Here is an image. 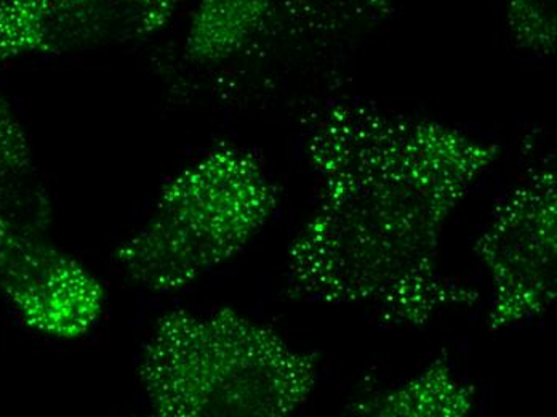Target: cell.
Segmentation results:
<instances>
[{"mask_svg":"<svg viewBox=\"0 0 557 417\" xmlns=\"http://www.w3.org/2000/svg\"><path fill=\"white\" fill-rule=\"evenodd\" d=\"M500 151L441 122L367 105L322 111L307 140L321 198L288 250L290 293L372 308L406 328L475 304V291L441 271V240Z\"/></svg>","mask_w":557,"mask_h":417,"instance_id":"6da1fadb","label":"cell"},{"mask_svg":"<svg viewBox=\"0 0 557 417\" xmlns=\"http://www.w3.org/2000/svg\"><path fill=\"white\" fill-rule=\"evenodd\" d=\"M139 381L162 417H284L314 392L319 357L233 308L156 321Z\"/></svg>","mask_w":557,"mask_h":417,"instance_id":"7a4b0ae2","label":"cell"},{"mask_svg":"<svg viewBox=\"0 0 557 417\" xmlns=\"http://www.w3.org/2000/svg\"><path fill=\"white\" fill-rule=\"evenodd\" d=\"M277 203L276 186L250 151L219 145L165 183L115 260L151 293L183 290L239 254Z\"/></svg>","mask_w":557,"mask_h":417,"instance_id":"3957f363","label":"cell"},{"mask_svg":"<svg viewBox=\"0 0 557 417\" xmlns=\"http://www.w3.org/2000/svg\"><path fill=\"white\" fill-rule=\"evenodd\" d=\"M492 281L488 331L542 317L557 297V175L552 165L516 186L474 244Z\"/></svg>","mask_w":557,"mask_h":417,"instance_id":"277c9868","label":"cell"},{"mask_svg":"<svg viewBox=\"0 0 557 417\" xmlns=\"http://www.w3.org/2000/svg\"><path fill=\"white\" fill-rule=\"evenodd\" d=\"M180 0H0V64L145 40L168 28Z\"/></svg>","mask_w":557,"mask_h":417,"instance_id":"5b68a950","label":"cell"},{"mask_svg":"<svg viewBox=\"0 0 557 417\" xmlns=\"http://www.w3.org/2000/svg\"><path fill=\"white\" fill-rule=\"evenodd\" d=\"M0 294L33 331L84 338L107 305L101 281L44 233L0 222Z\"/></svg>","mask_w":557,"mask_h":417,"instance_id":"8992f818","label":"cell"},{"mask_svg":"<svg viewBox=\"0 0 557 417\" xmlns=\"http://www.w3.org/2000/svg\"><path fill=\"white\" fill-rule=\"evenodd\" d=\"M295 0H199L186 34L195 63L234 59L255 44L278 36Z\"/></svg>","mask_w":557,"mask_h":417,"instance_id":"52a82bcc","label":"cell"},{"mask_svg":"<svg viewBox=\"0 0 557 417\" xmlns=\"http://www.w3.org/2000/svg\"><path fill=\"white\" fill-rule=\"evenodd\" d=\"M52 217L25 128L0 94V222L46 235Z\"/></svg>","mask_w":557,"mask_h":417,"instance_id":"ba28073f","label":"cell"},{"mask_svg":"<svg viewBox=\"0 0 557 417\" xmlns=\"http://www.w3.org/2000/svg\"><path fill=\"white\" fill-rule=\"evenodd\" d=\"M474 396L473 385L458 378L448 358H437L409 381L351 403L345 412L361 417H465L473 413Z\"/></svg>","mask_w":557,"mask_h":417,"instance_id":"9c48e42d","label":"cell"},{"mask_svg":"<svg viewBox=\"0 0 557 417\" xmlns=\"http://www.w3.org/2000/svg\"><path fill=\"white\" fill-rule=\"evenodd\" d=\"M394 0H295L278 34L342 36L389 19Z\"/></svg>","mask_w":557,"mask_h":417,"instance_id":"30bf717a","label":"cell"},{"mask_svg":"<svg viewBox=\"0 0 557 417\" xmlns=\"http://www.w3.org/2000/svg\"><path fill=\"white\" fill-rule=\"evenodd\" d=\"M557 0H508L506 23L521 49L552 57L557 44Z\"/></svg>","mask_w":557,"mask_h":417,"instance_id":"8fae6325","label":"cell"}]
</instances>
